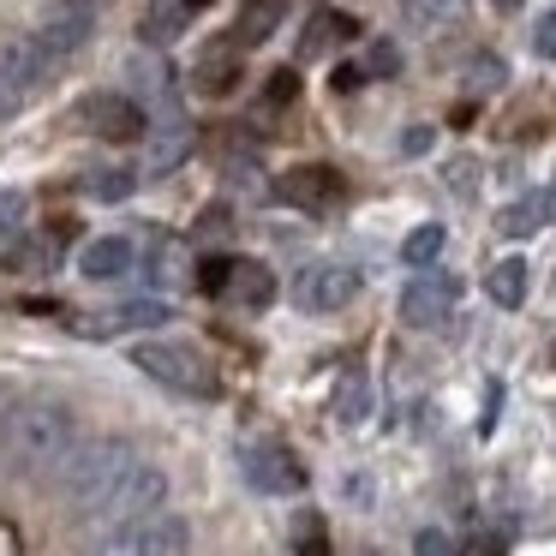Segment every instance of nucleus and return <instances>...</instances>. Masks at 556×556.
Returning a JSON list of instances; mask_svg holds the SVG:
<instances>
[{"label": "nucleus", "mask_w": 556, "mask_h": 556, "mask_svg": "<svg viewBox=\"0 0 556 556\" xmlns=\"http://www.w3.org/2000/svg\"><path fill=\"white\" fill-rule=\"evenodd\" d=\"M168 324V300H126L114 312H97V317H78V336H132V329H156Z\"/></svg>", "instance_id": "4468645a"}, {"label": "nucleus", "mask_w": 556, "mask_h": 556, "mask_svg": "<svg viewBox=\"0 0 556 556\" xmlns=\"http://www.w3.org/2000/svg\"><path fill=\"white\" fill-rule=\"evenodd\" d=\"M496 7H503V13H515V7H520V0H496Z\"/></svg>", "instance_id": "58836bf2"}, {"label": "nucleus", "mask_w": 556, "mask_h": 556, "mask_svg": "<svg viewBox=\"0 0 556 556\" xmlns=\"http://www.w3.org/2000/svg\"><path fill=\"white\" fill-rule=\"evenodd\" d=\"M455 556H503V539H496V532H472L467 551H455Z\"/></svg>", "instance_id": "f704fd0d"}, {"label": "nucleus", "mask_w": 556, "mask_h": 556, "mask_svg": "<svg viewBox=\"0 0 556 556\" xmlns=\"http://www.w3.org/2000/svg\"><path fill=\"white\" fill-rule=\"evenodd\" d=\"M162 496H168V472H162L156 460L138 455L132 467L121 472V484H114V491L97 503V515H90V520H126V515H144V508H156V503H162Z\"/></svg>", "instance_id": "423d86ee"}, {"label": "nucleus", "mask_w": 556, "mask_h": 556, "mask_svg": "<svg viewBox=\"0 0 556 556\" xmlns=\"http://www.w3.org/2000/svg\"><path fill=\"white\" fill-rule=\"evenodd\" d=\"M359 293V269L353 264H312V269H300V281H293V300L305 305V312H341V305Z\"/></svg>", "instance_id": "6e6552de"}, {"label": "nucleus", "mask_w": 556, "mask_h": 556, "mask_svg": "<svg viewBox=\"0 0 556 556\" xmlns=\"http://www.w3.org/2000/svg\"><path fill=\"white\" fill-rule=\"evenodd\" d=\"M132 365L144 377H156L162 389H174V395H198V401H216L222 395L216 365H210L198 348H186V341H138Z\"/></svg>", "instance_id": "20e7f679"}, {"label": "nucleus", "mask_w": 556, "mask_h": 556, "mask_svg": "<svg viewBox=\"0 0 556 556\" xmlns=\"http://www.w3.org/2000/svg\"><path fill=\"white\" fill-rule=\"evenodd\" d=\"M455 293H460L455 276H443V269L425 264V276H413L407 293H401V317H407L413 329H437L448 312H455Z\"/></svg>", "instance_id": "1a4fd4ad"}, {"label": "nucleus", "mask_w": 556, "mask_h": 556, "mask_svg": "<svg viewBox=\"0 0 556 556\" xmlns=\"http://www.w3.org/2000/svg\"><path fill=\"white\" fill-rule=\"evenodd\" d=\"M532 54H539V61H551V54H556V13L532 18Z\"/></svg>", "instance_id": "c756f323"}, {"label": "nucleus", "mask_w": 556, "mask_h": 556, "mask_svg": "<svg viewBox=\"0 0 556 556\" xmlns=\"http://www.w3.org/2000/svg\"><path fill=\"white\" fill-rule=\"evenodd\" d=\"M281 18H288V0H245L240 25H233V42H240V49H257V42H269L281 30Z\"/></svg>", "instance_id": "a211bd4d"}, {"label": "nucleus", "mask_w": 556, "mask_h": 556, "mask_svg": "<svg viewBox=\"0 0 556 556\" xmlns=\"http://www.w3.org/2000/svg\"><path fill=\"white\" fill-rule=\"evenodd\" d=\"M73 443H78V419L61 401H25V407H13L7 425H0V448H7V467H13L18 479L49 484Z\"/></svg>", "instance_id": "f257e3e1"}, {"label": "nucleus", "mask_w": 556, "mask_h": 556, "mask_svg": "<svg viewBox=\"0 0 556 556\" xmlns=\"http://www.w3.org/2000/svg\"><path fill=\"white\" fill-rule=\"evenodd\" d=\"M222 293H228L240 312H264V305H276V276H269L264 264H252V257H228V281H222Z\"/></svg>", "instance_id": "dca6fc26"}, {"label": "nucleus", "mask_w": 556, "mask_h": 556, "mask_svg": "<svg viewBox=\"0 0 556 556\" xmlns=\"http://www.w3.org/2000/svg\"><path fill=\"white\" fill-rule=\"evenodd\" d=\"M85 126L109 144H138L144 138V109L132 97H90L85 102Z\"/></svg>", "instance_id": "ddd939ff"}, {"label": "nucleus", "mask_w": 556, "mask_h": 556, "mask_svg": "<svg viewBox=\"0 0 556 556\" xmlns=\"http://www.w3.org/2000/svg\"><path fill=\"white\" fill-rule=\"evenodd\" d=\"M222 281H228V257H204V269H198V288H204V293H222Z\"/></svg>", "instance_id": "72a5a7b5"}, {"label": "nucleus", "mask_w": 556, "mask_h": 556, "mask_svg": "<svg viewBox=\"0 0 556 556\" xmlns=\"http://www.w3.org/2000/svg\"><path fill=\"white\" fill-rule=\"evenodd\" d=\"M300 551H305V556H329V544H324V520H317V515H305V520H300Z\"/></svg>", "instance_id": "2f4dec72"}, {"label": "nucleus", "mask_w": 556, "mask_h": 556, "mask_svg": "<svg viewBox=\"0 0 556 556\" xmlns=\"http://www.w3.org/2000/svg\"><path fill=\"white\" fill-rule=\"evenodd\" d=\"M467 18V0H407V25L425 30V37H443Z\"/></svg>", "instance_id": "412c9836"}, {"label": "nucleus", "mask_w": 556, "mask_h": 556, "mask_svg": "<svg viewBox=\"0 0 556 556\" xmlns=\"http://www.w3.org/2000/svg\"><path fill=\"white\" fill-rule=\"evenodd\" d=\"M49 54L37 49V37H7L0 42V121L7 114H18L30 97L42 90V78H49Z\"/></svg>", "instance_id": "39448f33"}, {"label": "nucleus", "mask_w": 556, "mask_h": 556, "mask_svg": "<svg viewBox=\"0 0 556 556\" xmlns=\"http://www.w3.org/2000/svg\"><path fill=\"white\" fill-rule=\"evenodd\" d=\"M90 30H97V0H54L37 25V49L49 61H66L90 42Z\"/></svg>", "instance_id": "0eeeda50"}, {"label": "nucleus", "mask_w": 556, "mask_h": 556, "mask_svg": "<svg viewBox=\"0 0 556 556\" xmlns=\"http://www.w3.org/2000/svg\"><path fill=\"white\" fill-rule=\"evenodd\" d=\"M293 97H300V73H276L264 90V109H281V102H293Z\"/></svg>", "instance_id": "7c9ffc66"}, {"label": "nucleus", "mask_w": 556, "mask_h": 556, "mask_svg": "<svg viewBox=\"0 0 556 556\" xmlns=\"http://www.w3.org/2000/svg\"><path fill=\"white\" fill-rule=\"evenodd\" d=\"M544 222H551V186H532L527 198H515V204L496 216V228H503L508 240H527V233H539Z\"/></svg>", "instance_id": "aec40b11"}, {"label": "nucleus", "mask_w": 556, "mask_h": 556, "mask_svg": "<svg viewBox=\"0 0 556 556\" xmlns=\"http://www.w3.org/2000/svg\"><path fill=\"white\" fill-rule=\"evenodd\" d=\"M240 467H245V479H252L257 491H269V496L305 491V467H300V460H293V448L257 443V448H245V455H240Z\"/></svg>", "instance_id": "f8f14e48"}, {"label": "nucleus", "mask_w": 556, "mask_h": 556, "mask_svg": "<svg viewBox=\"0 0 556 556\" xmlns=\"http://www.w3.org/2000/svg\"><path fill=\"white\" fill-rule=\"evenodd\" d=\"M198 7H210V0H186V13H198Z\"/></svg>", "instance_id": "4c0bfd02"}, {"label": "nucleus", "mask_w": 556, "mask_h": 556, "mask_svg": "<svg viewBox=\"0 0 556 556\" xmlns=\"http://www.w3.org/2000/svg\"><path fill=\"white\" fill-rule=\"evenodd\" d=\"M276 198L281 204H293V210H329L341 198V174L336 168H324V162H300V168H288L276 180Z\"/></svg>", "instance_id": "9b49d317"}, {"label": "nucleus", "mask_w": 556, "mask_h": 556, "mask_svg": "<svg viewBox=\"0 0 556 556\" xmlns=\"http://www.w3.org/2000/svg\"><path fill=\"white\" fill-rule=\"evenodd\" d=\"M503 61H496V54H472V66H467V85L472 90H503Z\"/></svg>", "instance_id": "bb28decb"}, {"label": "nucleus", "mask_w": 556, "mask_h": 556, "mask_svg": "<svg viewBox=\"0 0 556 556\" xmlns=\"http://www.w3.org/2000/svg\"><path fill=\"white\" fill-rule=\"evenodd\" d=\"M413 556H455V544H448L437 527H425L419 539H413Z\"/></svg>", "instance_id": "473e14b6"}, {"label": "nucleus", "mask_w": 556, "mask_h": 556, "mask_svg": "<svg viewBox=\"0 0 556 556\" xmlns=\"http://www.w3.org/2000/svg\"><path fill=\"white\" fill-rule=\"evenodd\" d=\"M97 556H192V527L156 503L144 515L114 520L109 539H97Z\"/></svg>", "instance_id": "7ed1b4c3"}, {"label": "nucleus", "mask_w": 556, "mask_h": 556, "mask_svg": "<svg viewBox=\"0 0 556 556\" xmlns=\"http://www.w3.org/2000/svg\"><path fill=\"white\" fill-rule=\"evenodd\" d=\"M132 264H138L132 240H90L85 252H78V276L85 281H121Z\"/></svg>", "instance_id": "f3484780"}, {"label": "nucleus", "mask_w": 556, "mask_h": 556, "mask_svg": "<svg viewBox=\"0 0 556 556\" xmlns=\"http://www.w3.org/2000/svg\"><path fill=\"white\" fill-rule=\"evenodd\" d=\"M359 73H371V78H395V73H401L395 42H371V54H365V66H359Z\"/></svg>", "instance_id": "c85d7f7f"}, {"label": "nucleus", "mask_w": 556, "mask_h": 556, "mask_svg": "<svg viewBox=\"0 0 556 556\" xmlns=\"http://www.w3.org/2000/svg\"><path fill=\"white\" fill-rule=\"evenodd\" d=\"M329 37H353V18H341V13H317V18H312V30H305V42H300V54L312 61V54L324 49Z\"/></svg>", "instance_id": "a878e982"}, {"label": "nucleus", "mask_w": 556, "mask_h": 556, "mask_svg": "<svg viewBox=\"0 0 556 556\" xmlns=\"http://www.w3.org/2000/svg\"><path fill=\"white\" fill-rule=\"evenodd\" d=\"M484 293L515 312V305H527V293H532V269L520 264V257H508V264H496L491 276H484Z\"/></svg>", "instance_id": "4be33fe9"}, {"label": "nucleus", "mask_w": 556, "mask_h": 556, "mask_svg": "<svg viewBox=\"0 0 556 556\" xmlns=\"http://www.w3.org/2000/svg\"><path fill=\"white\" fill-rule=\"evenodd\" d=\"M443 240H448V233L437 228V222H425V228H413V233H407V245H401V257H407L413 269H425V264H437V252H443Z\"/></svg>", "instance_id": "393cba45"}, {"label": "nucleus", "mask_w": 556, "mask_h": 556, "mask_svg": "<svg viewBox=\"0 0 556 556\" xmlns=\"http://www.w3.org/2000/svg\"><path fill=\"white\" fill-rule=\"evenodd\" d=\"M61 240H66V228H54V233H30V240L7 245V257H0V264H7V269H18V276H37V269H54V264H61Z\"/></svg>", "instance_id": "6ab92c4d"}, {"label": "nucleus", "mask_w": 556, "mask_h": 556, "mask_svg": "<svg viewBox=\"0 0 556 556\" xmlns=\"http://www.w3.org/2000/svg\"><path fill=\"white\" fill-rule=\"evenodd\" d=\"M192 25V13H186V0H150V18H144V42H156V49H168L180 30Z\"/></svg>", "instance_id": "5701e85b"}, {"label": "nucleus", "mask_w": 556, "mask_h": 556, "mask_svg": "<svg viewBox=\"0 0 556 556\" xmlns=\"http://www.w3.org/2000/svg\"><path fill=\"white\" fill-rule=\"evenodd\" d=\"M233 85H240V42L222 37V42H210L204 61L192 66V90L198 97H228Z\"/></svg>", "instance_id": "2eb2a0df"}, {"label": "nucleus", "mask_w": 556, "mask_h": 556, "mask_svg": "<svg viewBox=\"0 0 556 556\" xmlns=\"http://www.w3.org/2000/svg\"><path fill=\"white\" fill-rule=\"evenodd\" d=\"M138 186L132 168H90L85 174V198H97V204H126Z\"/></svg>", "instance_id": "b1692460"}, {"label": "nucleus", "mask_w": 556, "mask_h": 556, "mask_svg": "<svg viewBox=\"0 0 556 556\" xmlns=\"http://www.w3.org/2000/svg\"><path fill=\"white\" fill-rule=\"evenodd\" d=\"M192 156V126L180 114H162V121H144V180H162L180 162Z\"/></svg>", "instance_id": "9d476101"}, {"label": "nucleus", "mask_w": 556, "mask_h": 556, "mask_svg": "<svg viewBox=\"0 0 556 556\" xmlns=\"http://www.w3.org/2000/svg\"><path fill=\"white\" fill-rule=\"evenodd\" d=\"M359 413H365V383L353 377V383L341 389V419H359Z\"/></svg>", "instance_id": "c9c22d12"}, {"label": "nucleus", "mask_w": 556, "mask_h": 556, "mask_svg": "<svg viewBox=\"0 0 556 556\" xmlns=\"http://www.w3.org/2000/svg\"><path fill=\"white\" fill-rule=\"evenodd\" d=\"M132 460H138V448L126 443V437H97V443L78 437V443L66 448V460L54 467L49 484L66 496V508H73L78 520H90V515H97V503L121 484V472L132 467Z\"/></svg>", "instance_id": "f03ea898"}, {"label": "nucleus", "mask_w": 556, "mask_h": 556, "mask_svg": "<svg viewBox=\"0 0 556 556\" xmlns=\"http://www.w3.org/2000/svg\"><path fill=\"white\" fill-rule=\"evenodd\" d=\"M425 144H431V132H425V126H413V132L407 138H401V150H407V156H419V150Z\"/></svg>", "instance_id": "e433bc0d"}, {"label": "nucleus", "mask_w": 556, "mask_h": 556, "mask_svg": "<svg viewBox=\"0 0 556 556\" xmlns=\"http://www.w3.org/2000/svg\"><path fill=\"white\" fill-rule=\"evenodd\" d=\"M25 210H30V198H25V192H13V186H0V240H7V233H18Z\"/></svg>", "instance_id": "cd10ccee"}]
</instances>
